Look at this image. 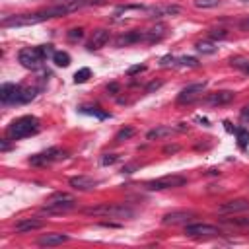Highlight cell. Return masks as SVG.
<instances>
[{
    "label": "cell",
    "mask_w": 249,
    "mask_h": 249,
    "mask_svg": "<svg viewBox=\"0 0 249 249\" xmlns=\"http://www.w3.org/2000/svg\"><path fill=\"white\" fill-rule=\"evenodd\" d=\"M41 226H43L41 220H33V218H29V220H21V222H18V224H16V231H18V233H25V231L37 230V228H41Z\"/></svg>",
    "instance_id": "22"
},
{
    "label": "cell",
    "mask_w": 249,
    "mask_h": 249,
    "mask_svg": "<svg viewBox=\"0 0 249 249\" xmlns=\"http://www.w3.org/2000/svg\"><path fill=\"white\" fill-rule=\"evenodd\" d=\"M245 2H249V0H245Z\"/></svg>",
    "instance_id": "40"
},
{
    "label": "cell",
    "mask_w": 249,
    "mask_h": 249,
    "mask_svg": "<svg viewBox=\"0 0 249 249\" xmlns=\"http://www.w3.org/2000/svg\"><path fill=\"white\" fill-rule=\"evenodd\" d=\"M228 31L226 29H210V39H226Z\"/></svg>",
    "instance_id": "32"
},
{
    "label": "cell",
    "mask_w": 249,
    "mask_h": 249,
    "mask_svg": "<svg viewBox=\"0 0 249 249\" xmlns=\"http://www.w3.org/2000/svg\"><path fill=\"white\" fill-rule=\"evenodd\" d=\"M175 130H177V128H173V126H156V128L148 130L146 138H148V140H160V138L171 136V134H173Z\"/></svg>",
    "instance_id": "20"
},
{
    "label": "cell",
    "mask_w": 249,
    "mask_h": 249,
    "mask_svg": "<svg viewBox=\"0 0 249 249\" xmlns=\"http://www.w3.org/2000/svg\"><path fill=\"white\" fill-rule=\"evenodd\" d=\"M233 97H235L233 91L222 89V91H214V93H210L208 97H204V103H206V105H212V107H216V105H228L230 101H233Z\"/></svg>",
    "instance_id": "13"
},
{
    "label": "cell",
    "mask_w": 249,
    "mask_h": 249,
    "mask_svg": "<svg viewBox=\"0 0 249 249\" xmlns=\"http://www.w3.org/2000/svg\"><path fill=\"white\" fill-rule=\"evenodd\" d=\"M89 76H91V70H89V68H80V70L74 74V82H76V84H84V82H88Z\"/></svg>",
    "instance_id": "28"
},
{
    "label": "cell",
    "mask_w": 249,
    "mask_h": 249,
    "mask_svg": "<svg viewBox=\"0 0 249 249\" xmlns=\"http://www.w3.org/2000/svg\"><path fill=\"white\" fill-rule=\"evenodd\" d=\"M196 51L202 53V54H214V53H216V47H214V43L198 41V43H196Z\"/></svg>",
    "instance_id": "25"
},
{
    "label": "cell",
    "mask_w": 249,
    "mask_h": 249,
    "mask_svg": "<svg viewBox=\"0 0 249 249\" xmlns=\"http://www.w3.org/2000/svg\"><path fill=\"white\" fill-rule=\"evenodd\" d=\"M78 111L84 113V115H93V117H97V119H107V117H109L105 111H99V107H89V105H82Z\"/></svg>",
    "instance_id": "24"
},
{
    "label": "cell",
    "mask_w": 249,
    "mask_h": 249,
    "mask_svg": "<svg viewBox=\"0 0 249 249\" xmlns=\"http://www.w3.org/2000/svg\"><path fill=\"white\" fill-rule=\"evenodd\" d=\"M191 218H195V212H191V210H177V212H169V214H165L163 218H161V224H165V226H175V224H187Z\"/></svg>",
    "instance_id": "14"
},
{
    "label": "cell",
    "mask_w": 249,
    "mask_h": 249,
    "mask_svg": "<svg viewBox=\"0 0 249 249\" xmlns=\"http://www.w3.org/2000/svg\"><path fill=\"white\" fill-rule=\"evenodd\" d=\"M235 134H237V140H239V148H245L249 144V130L245 128H235Z\"/></svg>",
    "instance_id": "29"
},
{
    "label": "cell",
    "mask_w": 249,
    "mask_h": 249,
    "mask_svg": "<svg viewBox=\"0 0 249 249\" xmlns=\"http://www.w3.org/2000/svg\"><path fill=\"white\" fill-rule=\"evenodd\" d=\"M99 0H60L58 4L54 6H49L45 10H39V12H33V14H18V16H10V18H4L0 21L2 27H23V25H35V23H41V21H47V19H53V18H60V16H66V14H72L76 10H82L89 4H95Z\"/></svg>",
    "instance_id": "1"
},
{
    "label": "cell",
    "mask_w": 249,
    "mask_h": 249,
    "mask_svg": "<svg viewBox=\"0 0 249 249\" xmlns=\"http://www.w3.org/2000/svg\"><path fill=\"white\" fill-rule=\"evenodd\" d=\"M113 161H117V156H113V154H111V156H105V158L101 160V163H103V165H107V163H113Z\"/></svg>",
    "instance_id": "35"
},
{
    "label": "cell",
    "mask_w": 249,
    "mask_h": 249,
    "mask_svg": "<svg viewBox=\"0 0 249 249\" xmlns=\"http://www.w3.org/2000/svg\"><path fill=\"white\" fill-rule=\"evenodd\" d=\"M239 119L243 121V123H249V103L241 109V113H239Z\"/></svg>",
    "instance_id": "33"
},
{
    "label": "cell",
    "mask_w": 249,
    "mask_h": 249,
    "mask_svg": "<svg viewBox=\"0 0 249 249\" xmlns=\"http://www.w3.org/2000/svg\"><path fill=\"white\" fill-rule=\"evenodd\" d=\"M243 72H245V74H249V64H247V66L243 68Z\"/></svg>",
    "instance_id": "39"
},
{
    "label": "cell",
    "mask_w": 249,
    "mask_h": 249,
    "mask_svg": "<svg viewBox=\"0 0 249 249\" xmlns=\"http://www.w3.org/2000/svg\"><path fill=\"white\" fill-rule=\"evenodd\" d=\"M140 70H144V66H132V68L128 70V74H136V72H140Z\"/></svg>",
    "instance_id": "37"
},
{
    "label": "cell",
    "mask_w": 249,
    "mask_h": 249,
    "mask_svg": "<svg viewBox=\"0 0 249 249\" xmlns=\"http://www.w3.org/2000/svg\"><path fill=\"white\" fill-rule=\"evenodd\" d=\"M161 86V82H152L150 86H148V91H152V89H158Z\"/></svg>",
    "instance_id": "36"
},
{
    "label": "cell",
    "mask_w": 249,
    "mask_h": 249,
    "mask_svg": "<svg viewBox=\"0 0 249 249\" xmlns=\"http://www.w3.org/2000/svg\"><path fill=\"white\" fill-rule=\"evenodd\" d=\"M84 214L88 216H105V218H130L134 216V210L124 206V204H99V206H91V208H86Z\"/></svg>",
    "instance_id": "5"
},
{
    "label": "cell",
    "mask_w": 249,
    "mask_h": 249,
    "mask_svg": "<svg viewBox=\"0 0 249 249\" xmlns=\"http://www.w3.org/2000/svg\"><path fill=\"white\" fill-rule=\"evenodd\" d=\"M185 233L191 237H214L220 233V230L216 226H210V224H187Z\"/></svg>",
    "instance_id": "10"
},
{
    "label": "cell",
    "mask_w": 249,
    "mask_h": 249,
    "mask_svg": "<svg viewBox=\"0 0 249 249\" xmlns=\"http://www.w3.org/2000/svg\"><path fill=\"white\" fill-rule=\"evenodd\" d=\"M95 185H97V181L91 177H86V175H78V177L70 179V187L78 189V191H91Z\"/></svg>",
    "instance_id": "18"
},
{
    "label": "cell",
    "mask_w": 249,
    "mask_h": 249,
    "mask_svg": "<svg viewBox=\"0 0 249 249\" xmlns=\"http://www.w3.org/2000/svg\"><path fill=\"white\" fill-rule=\"evenodd\" d=\"M249 208V200L245 198H237V200H228V202H222L218 206V212L220 214H233V212H243Z\"/></svg>",
    "instance_id": "15"
},
{
    "label": "cell",
    "mask_w": 249,
    "mask_h": 249,
    "mask_svg": "<svg viewBox=\"0 0 249 249\" xmlns=\"http://www.w3.org/2000/svg\"><path fill=\"white\" fill-rule=\"evenodd\" d=\"M206 86H208V82H195V84L185 86V88L179 91L177 101H179V103H191V101H195L196 97H200V93L206 89Z\"/></svg>",
    "instance_id": "9"
},
{
    "label": "cell",
    "mask_w": 249,
    "mask_h": 249,
    "mask_svg": "<svg viewBox=\"0 0 249 249\" xmlns=\"http://www.w3.org/2000/svg\"><path fill=\"white\" fill-rule=\"evenodd\" d=\"M66 158V152L60 150V148H49V150H43L39 154H33L29 158V163L35 165V167H45V165H51L53 161H58Z\"/></svg>",
    "instance_id": "7"
},
{
    "label": "cell",
    "mask_w": 249,
    "mask_h": 249,
    "mask_svg": "<svg viewBox=\"0 0 249 249\" xmlns=\"http://www.w3.org/2000/svg\"><path fill=\"white\" fill-rule=\"evenodd\" d=\"M132 134H134V128H132V126H126V128H121V130L117 132L115 140H117V142H123V140H126V138H130Z\"/></svg>",
    "instance_id": "30"
},
{
    "label": "cell",
    "mask_w": 249,
    "mask_h": 249,
    "mask_svg": "<svg viewBox=\"0 0 249 249\" xmlns=\"http://www.w3.org/2000/svg\"><path fill=\"white\" fill-rule=\"evenodd\" d=\"M70 237L66 235V233H58V231H53V233H45V235H41L39 239H37V243L41 245V247H53V245H62V243H66Z\"/></svg>",
    "instance_id": "16"
},
{
    "label": "cell",
    "mask_w": 249,
    "mask_h": 249,
    "mask_svg": "<svg viewBox=\"0 0 249 249\" xmlns=\"http://www.w3.org/2000/svg\"><path fill=\"white\" fill-rule=\"evenodd\" d=\"M74 204H76V198L72 195H68V193H54L45 202L41 212H45V214H60V212H66V210L74 208Z\"/></svg>",
    "instance_id": "6"
},
{
    "label": "cell",
    "mask_w": 249,
    "mask_h": 249,
    "mask_svg": "<svg viewBox=\"0 0 249 249\" xmlns=\"http://www.w3.org/2000/svg\"><path fill=\"white\" fill-rule=\"evenodd\" d=\"M132 43H144V31H128L115 39V47H126Z\"/></svg>",
    "instance_id": "17"
},
{
    "label": "cell",
    "mask_w": 249,
    "mask_h": 249,
    "mask_svg": "<svg viewBox=\"0 0 249 249\" xmlns=\"http://www.w3.org/2000/svg\"><path fill=\"white\" fill-rule=\"evenodd\" d=\"M163 35H165V27H163V25H156V27L144 31V43H156V41H160Z\"/></svg>",
    "instance_id": "21"
},
{
    "label": "cell",
    "mask_w": 249,
    "mask_h": 249,
    "mask_svg": "<svg viewBox=\"0 0 249 249\" xmlns=\"http://www.w3.org/2000/svg\"><path fill=\"white\" fill-rule=\"evenodd\" d=\"M53 62H54L56 66L66 68V66L70 64V54L64 53V51H54V54H53Z\"/></svg>",
    "instance_id": "23"
},
{
    "label": "cell",
    "mask_w": 249,
    "mask_h": 249,
    "mask_svg": "<svg viewBox=\"0 0 249 249\" xmlns=\"http://www.w3.org/2000/svg\"><path fill=\"white\" fill-rule=\"evenodd\" d=\"M82 37H84V29L82 27H74V29L68 31V39L70 41H76V39H82Z\"/></svg>",
    "instance_id": "31"
},
{
    "label": "cell",
    "mask_w": 249,
    "mask_h": 249,
    "mask_svg": "<svg viewBox=\"0 0 249 249\" xmlns=\"http://www.w3.org/2000/svg\"><path fill=\"white\" fill-rule=\"evenodd\" d=\"M107 89H111V91H117V84H111Z\"/></svg>",
    "instance_id": "38"
},
{
    "label": "cell",
    "mask_w": 249,
    "mask_h": 249,
    "mask_svg": "<svg viewBox=\"0 0 249 249\" xmlns=\"http://www.w3.org/2000/svg\"><path fill=\"white\" fill-rule=\"evenodd\" d=\"M35 93H37L35 88H25L19 84H4L0 88V101L4 105H19L31 101Z\"/></svg>",
    "instance_id": "4"
},
{
    "label": "cell",
    "mask_w": 249,
    "mask_h": 249,
    "mask_svg": "<svg viewBox=\"0 0 249 249\" xmlns=\"http://www.w3.org/2000/svg\"><path fill=\"white\" fill-rule=\"evenodd\" d=\"M107 43H109V29H95L93 35L89 37V41L86 43V49L88 51H99Z\"/></svg>",
    "instance_id": "12"
},
{
    "label": "cell",
    "mask_w": 249,
    "mask_h": 249,
    "mask_svg": "<svg viewBox=\"0 0 249 249\" xmlns=\"http://www.w3.org/2000/svg\"><path fill=\"white\" fill-rule=\"evenodd\" d=\"M181 12V6L177 4H158V6H148L146 14L150 18H163V16H177Z\"/></svg>",
    "instance_id": "11"
},
{
    "label": "cell",
    "mask_w": 249,
    "mask_h": 249,
    "mask_svg": "<svg viewBox=\"0 0 249 249\" xmlns=\"http://www.w3.org/2000/svg\"><path fill=\"white\" fill-rule=\"evenodd\" d=\"M41 128V123L37 117L33 115H23L16 121H12L6 128V136L8 140H21L25 136H31V134H37Z\"/></svg>",
    "instance_id": "3"
},
{
    "label": "cell",
    "mask_w": 249,
    "mask_h": 249,
    "mask_svg": "<svg viewBox=\"0 0 249 249\" xmlns=\"http://www.w3.org/2000/svg\"><path fill=\"white\" fill-rule=\"evenodd\" d=\"M239 29H241V31H249V16L239 21Z\"/></svg>",
    "instance_id": "34"
},
{
    "label": "cell",
    "mask_w": 249,
    "mask_h": 249,
    "mask_svg": "<svg viewBox=\"0 0 249 249\" xmlns=\"http://www.w3.org/2000/svg\"><path fill=\"white\" fill-rule=\"evenodd\" d=\"M173 64H179V66H198V60L195 56H181V58H173Z\"/></svg>",
    "instance_id": "26"
},
{
    "label": "cell",
    "mask_w": 249,
    "mask_h": 249,
    "mask_svg": "<svg viewBox=\"0 0 249 249\" xmlns=\"http://www.w3.org/2000/svg\"><path fill=\"white\" fill-rule=\"evenodd\" d=\"M187 183V177L183 175H163V177H158V179H152L146 183V189L148 191H165V189H175V187H181Z\"/></svg>",
    "instance_id": "8"
},
{
    "label": "cell",
    "mask_w": 249,
    "mask_h": 249,
    "mask_svg": "<svg viewBox=\"0 0 249 249\" xmlns=\"http://www.w3.org/2000/svg\"><path fill=\"white\" fill-rule=\"evenodd\" d=\"M195 8H200V10H208V8H216L222 4V0H195L193 2Z\"/></svg>",
    "instance_id": "27"
},
{
    "label": "cell",
    "mask_w": 249,
    "mask_h": 249,
    "mask_svg": "<svg viewBox=\"0 0 249 249\" xmlns=\"http://www.w3.org/2000/svg\"><path fill=\"white\" fill-rule=\"evenodd\" d=\"M146 8H148V6H142V4H126V6H119V8L113 12V16H115V19H119V18L128 16V14H140V12L146 14Z\"/></svg>",
    "instance_id": "19"
},
{
    "label": "cell",
    "mask_w": 249,
    "mask_h": 249,
    "mask_svg": "<svg viewBox=\"0 0 249 249\" xmlns=\"http://www.w3.org/2000/svg\"><path fill=\"white\" fill-rule=\"evenodd\" d=\"M54 51H53V45H41V47H27V49H21L18 53V60L23 68H29V70H37L43 66L45 58H53Z\"/></svg>",
    "instance_id": "2"
}]
</instances>
